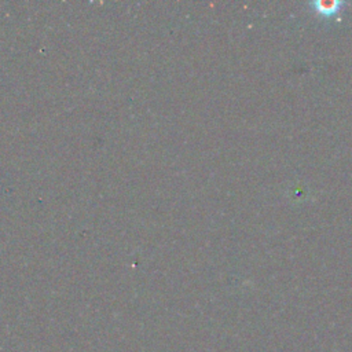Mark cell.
Masks as SVG:
<instances>
[{"label":"cell","instance_id":"6da1fadb","mask_svg":"<svg viewBox=\"0 0 352 352\" xmlns=\"http://www.w3.org/2000/svg\"><path fill=\"white\" fill-rule=\"evenodd\" d=\"M319 12L323 14H333L336 11H338V7L341 6L340 1H318L314 4Z\"/></svg>","mask_w":352,"mask_h":352}]
</instances>
